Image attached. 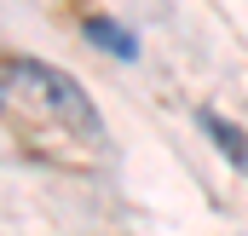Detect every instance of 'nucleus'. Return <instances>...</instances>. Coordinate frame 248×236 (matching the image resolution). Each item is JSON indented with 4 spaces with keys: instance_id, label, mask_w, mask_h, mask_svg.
Returning a JSON list of instances; mask_svg holds the SVG:
<instances>
[{
    "instance_id": "f03ea898",
    "label": "nucleus",
    "mask_w": 248,
    "mask_h": 236,
    "mask_svg": "<svg viewBox=\"0 0 248 236\" xmlns=\"http://www.w3.org/2000/svg\"><path fill=\"white\" fill-rule=\"evenodd\" d=\"M196 121H202V133L219 144V156H225L231 167H248V138H243V127H231L225 116H214V110H202Z\"/></svg>"
},
{
    "instance_id": "7ed1b4c3",
    "label": "nucleus",
    "mask_w": 248,
    "mask_h": 236,
    "mask_svg": "<svg viewBox=\"0 0 248 236\" xmlns=\"http://www.w3.org/2000/svg\"><path fill=\"white\" fill-rule=\"evenodd\" d=\"M87 41H93V46H104V52H116V58H139V41H133V29L110 23V17H93V23H87Z\"/></svg>"
},
{
    "instance_id": "f257e3e1",
    "label": "nucleus",
    "mask_w": 248,
    "mask_h": 236,
    "mask_svg": "<svg viewBox=\"0 0 248 236\" xmlns=\"http://www.w3.org/2000/svg\"><path fill=\"white\" fill-rule=\"evenodd\" d=\"M6 92H12V98H23V104H35L41 116H52L58 127L81 133V138H93V144L104 138L93 98H87L69 75L46 69V63H35V58H6Z\"/></svg>"
}]
</instances>
